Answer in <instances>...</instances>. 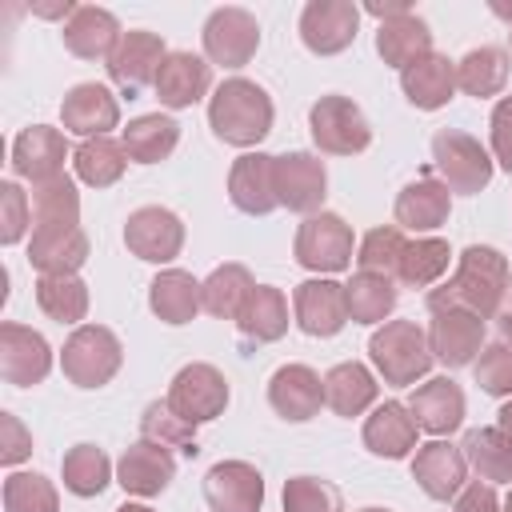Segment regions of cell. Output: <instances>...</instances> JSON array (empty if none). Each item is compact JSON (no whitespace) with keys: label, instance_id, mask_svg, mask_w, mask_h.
<instances>
[{"label":"cell","instance_id":"6da1fadb","mask_svg":"<svg viewBox=\"0 0 512 512\" xmlns=\"http://www.w3.org/2000/svg\"><path fill=\"white\" fill-rule=\"evenodd\" d=\"M508 280H512V272H508L504 252H496L488 244H472L460 252L452 280L428 292V308L460 304V308L476 312L480 320H496L504 308V296H508Z\"/></svg>","mask_w":512,"mask_h":512},{"label":"cell","instance_id":"7a4b0ae2","mask_svg":"<svg viewBox=\"0 0 512 512\" xmlns=\"http://www.w3.org/2000/svg\"><path fill=\"white\" fill-rule=\"evenodd\" d=\"M272 120H276L272 96L256 80H244V76L224 80L212 92V100H208V124H212V132L224 144H236V148L260 144L272 132Z\"/></svg>","mask_w":512,"mask_h":512},{"label":"cell","instance_id":"3957f363","mask_svg":"<svg viewBox=\"0 0 512 512\" xmlns=\"http://www.w3.org/2000/svg\"><path fill=\"white\" fill-rule=\"evenodd\" d=\"M368 356L384 376V384H396V388L424 380L436 360L428 348V332L416 320H384L368 340Z\"/></svg>","mask_w":512,"mask_h":512},{"label":"cell","instance_id":"277c9868","mask_svg":"<svg viewBox=\"0 0 512 512\" xmlns=\"http://www.w3.org/2000/svg\"><path fill=\"white\" fill-rule=\"evenodd\" d=\"M124 364V348L112 328L80 324L60 348V368L76 388H104Z\"/></svg>","mask_w":512,"mask_h":512},{"label":"cell","instance_id":"5b68a950","mask_svg":"<svg viewBox=\"0 0 512 512\" xmlns=\"http://www.w3.org/2000/svg\"><path fill=\"white\" fill-rule=\"evenodd\" d=\"M308 132H312V144L328 156H356L372 144L368 116L360 112L356 100L340 92H328L308 108Z\"/></svg>","mask_w":512,"mask_h":512},{"label":"cell","instance_id":"8992f818","mask_svg":"<svg viewBox=\"0 0 512 512\" xmlns=\"http://www.w3.org/2000/svg\"><path fill=\"white\" fill-rule=\"evenodd\" d=\"M432 164L448 192L476 196L492 180V156L484 152V144L476 136H468L460 128H440L432 136Z\"/></svg>","mask_w":512,"mask_h":512},{"label":"cell","instance_id":"52a82bcc","mask_svg":"<svg viewBox=\"0 0 512 512\" xmlns=\"http://www.w3.org/2000/svg\"><path fill=\"white\" fill-rule=\"evenodd\" d=\"M352 248H356V236L352 228L344 224V216L336 212H312L300 220L296 228V264L308 268V272H344L352 264Z\"/></svg>","mask_w":512,"mask_h":512},{"label":"cell","instance_id":"ba28073f","mask_svg":"<svg viewBox=\"0 0 512 512\" xmlns=\"http://www.w3.org/2000/svg\"><path fill=\"white\" fill-rule=\"evenodd\" d=\"M432 324H428V348L444 368H464L476 364V356L484 352V320L460 304H440L428 308Z\"/></svg>","mask_w":512,"mask_h":512},{"label":"cell","instance_id":"9c48e42d","mask_svg":"<svg viewBox=\"0 0 512 512\" xmlns=\"http://www.w3.org/2000/svg\"><path fill=\"white\" fill-rule=\"evenodd\" d=\"M164 400H168L172 412L184 416L188 424H208V420H216V416L228 408V380H224L220 368L196 360V364H184V368L172 376Z\"/></svg>","mask_w":512,"mask_h":512},{"label":"cell","instance_id":"30bf717a","mask_svg":"<svg viewBox=\"0 0 512 512\" xmlns=\"http://www.w3.org/2000/svg\"><path fill=\"white\" fill-rule=\"evenodd\" d=\"M204 56L208 64H220V68H244L256 48H260V24L248 8H216L208 20H204Z\"/></svg>","mask_w":512,"mask_h":512},{"label":"cell","instance_id":"8fae6325","mask_svg":"<svg viewBox=\"0 0 512 512\" xmlns=\"http://www.w3.org/2000/svg\"><path fill=\"white\" fill-rule=\"evenodd\" d=\"M124 244L136 260H148V264H168L180 256L184 248V220L172 212V208H160V204H144L128 216L124 224Z\"/></svg>","mask_w":512,"mask_h":512},{"label":"cell","instance_id":"7c38bea8","mask_svg":"<svg viewBox=\"0 0 512 512\" xmlns=\"http://www.w3.org/2000/svg\"><path fill=\"white\" fill-rule=\"evenodd\" d=\"M360 28V8L352 0H308L300 12V40L316 56H336L352 48Z\"/></svg>","mask_w":512,"mask_h":512},{"label":"cell","instance_id":"4fadbf2b","mask_svg":"<svg viewBox=\"0 0 512 512\" xmlns=\"http://www.w3.org/2000/svg\"><path fill=\"white\" fill-rule=\"evenodd\" d=\"M164 56H168V48H164V40H160L156 32L132 28V32L120 36L116 52L108 56V76H112V84L132 100V96H140L148 84H156V72H160V64H164Z\"/></svg>","mask_w":512,"mask_h":512},{"label":"cell","instance_id":"5bb4252c","mask_svg":"<svg viewBox=\"0 0 512 512\" xmlns=\"http://www.w3.org/2000/svg\"><path fill=\"white\" fill-rule=\"evenodd\" d=\"M272 176H276V200L288 212L312 216L324 204V196H328L324 160L312 156V152H284V156H276Z\"/></svg>","mask_w":512,"mask_h":512},{"label":"cell","instance_id":"9a60e30c","mask_svg":"<svg viewBox=\"0 0 512 512\" xmlns=\"http://www.w3.org/2000/svg\"><path fill=\"white\" fill-rule=\"evenodd\" d=\"M52 372V348L24 324H0V376L12 388H32Z\"/></svg>","mask_w":512,"mask_h":512},{"label":"cell","instance_id":"2e32d148","mask_svg":"<svg viewBox=\"0 0 512 512\" xmlns=\"http://www.w3.org/2000/svg\"><path fill=\"white\" fill-rule=\"evenodd\" d=\"M204 500L212 512H260L264 476L248 460H220L204 476Z\"/></svg>","mask_w":512,"mask_h":512},{"label":"cell","instance_id":"e0dca14e","mask_svg":"<svg viewBox=\"0 0 512 512\" xmlns=\"http://www.w3.org/2000/svg\"><path fill=\"white\" fill-rule=\"evenodd\" d=\"M64 160H68V140L60 128L32 124L12 140V172L32 180V188L64 176Z\"/></svg>","mask_w":512,"mask_h":512},{"label":"cell","instance_id":"ac0fdd59","mask_svg":"<svg viewBox=\"0 0 512 512\" xmlns=\"http://www.w3.org/2000/svg\"><path fill=\"white\" fill-rule=\"evenodd\" d=\"M292 312H296L300 332H308V336H336V332L348 324L344 284H336V280H328V276H316V280L296 284V292H292Z\"/></svg>","mask_w":512,"mask_h":512},{"label":"cell","instance_id":"d6986e66","mask_svg":"<svg viewBox=\"0 0 512 512\" xmlns=\"http://www.w3.org/2000/svg\"><path fill=\"white\" fill-rule=\"evenodd\" d=\"M176 476V460L168 448L152 444V440H136L124 448V456L116 460V484L128 496H160Z\"/></svg>","mask_w":512,"mask_h":512},{"label":"cell","instance_id":"ffe728a7","mask_svg":"<svg viewBox=\"0 0 512 512\" xmlns=\"http://www.w3.org/2000/svg\"><path fill=\"white\" fill-rule=\"evenodd\" d=\"M268 404H272L276 416H284L292 424H304L324 404V380L308 364H284L268 380Z\"/></svg>","mask_w":512,"mask_h":512},{"label":"cell","instance_id":"44dd1931","mask_svg":"<svg viewBox=\"0 0 512 512\" xmlns=\"http://www.w3.org/2000/svg\"><path fill=\"white\" fill-rule=\"evenodd\" d=\"M408 412H412L416 428H424V432H432L440 440V436H448V432H456L464 424V392H460L456 380L432 376V380L412 388Z\"/></svg>","mask_w":512,"mask_h":512},{"label":"cell","instance_id":"7402d4cb","mask_svg":"<svg viewBox=\"0 0 512 512\" xmlns=\"http://www.w3.org/2000/svg\"><path fill=\"white\" fill-rule=\"evenodd\" d=\"M276 156L268 152H244L232 172H228V200L248 212V216H268L272 208H280L276 200V176H272Z\"/></svg>","mask_w":512,"mask_h":512},{"label":"cell","instance_id":"603a6c76","mask_svg":"<svg viewBox=\"0 0 512 512\" xmlns=\"http://www.w3.org/2000/svg\"><path fill=\"white\" fill-rule=\"evenodd\" d=\"M412 480L432 496V500H452L460 496L464 480H468V460L460 448H452L448 440H428L416 448L412 456Z\"/></svg>","mask_w":512,"mask_h":512},{"label":"cell","instance_id":"cb8c5ba5","mask_svg":"<svg viewBox=\"0 0 512 512\" xmlns=\"http://www.w3.org/2000/svg\"><path fill=\"white\" fill-rule=\"evenodd\" d=\"M156 100L164 108H192L212 88V64L192 52H168L156 72Z\"/></svg>","mask_w":512,"mask_h":512},{"label":"cell","instance_id":"d4e9b609","mask_svg":"<svg viewBox=\"0 0 512 512\" xmlns=\"http://www.w3.org/2000/svg\"><path fill=\"white\" fill-rule=\"evenodd\" d=\"M64 48L80 60H108L120 44V20L108 12V8H96V4H76V12L68 16L64 24Z\"/></svg>","mask_w":512,"mask_h":512},{"label":"cell","instance_id":"484cf974","mask_svg":"<svg viewBox=\"0 0 512 512\" xmlns=\"http://www.w3.org/2000/svg\"><path fill=\"white\" fill-rule=\"evenodd\" d=\"M60 120L68 132L92 140V136H108V128L120 124V104L104 84H76L64 92L60 104Z\"/></svg>","mask_w":512,"mask_h":512},{"label":"cell","instance_id":"4316f807","mask_svg":"<svg viewBox=\"0 0 512 512\" xmlns=\"http://www.w3.org/2000/svg\"><path fill=\"white\" fill-rule=\"evenodd\" d=\"M84 260H88L84 228H32L28 264L40 276H76V268Z\"/></svg>","mask_w":512,"mask_h":512},{"label":"cell","instance_id":"83f0119b","mask_svg":"<svg viewBox=\"0 0 512 512\" xmlns=\"http://www.w3.org/2000/svg\"><path fill=\"white\" fill-rule=\"evenodd\" d=\"M400 88H404V100L420 112H436L452 100L456 92V64L440 52H428L420 56L416 64H408L400 72Z\"/></svg>","mask_w":512,"mask_h":512},{"label":"cell","instance_id":"f1b7e54d","mask_svg":"<svg viewBox=\"0 0 512 512\" xmlns=\"http://www.w3.org/2000/svg\"><path fill=\"white\" fill-rule=\"evenodd\" d=\"M448 212H452V192L432 176L404 184L396 204H392L396 228H408V232H432L448 220Z\"/></svg>","mask_w":512,"mask_h":512},{"label":"cell","instance_id":"f546056e","mask_svg":"<svg viewBox=\"0 0 512 512\" xmlns=\"http://www.w3.org/2000/svg\"><path fill=\"white\" fill-rule=\"evenodd\" d=\"M416 432H420V428H416L408 404L384 400V404H376V412L364 420V448H368L372 456L400 460V456H408L412 448H420V444H416Z\"/></svg>","mask_w":512,"mask_h":512},{"label":"cell","instance_id":"4dcf8cb0","mask_svg":"<svg viewBox=\"0 0 512 512\" xmlns=\"http://www.w3.org/2000/svg\"><path fill=\"white\" fill-rule=\"evenodd\" d=\"M148 308L164 324H188V320H196V312L204 308L200 280L192 272H184V268H164L148 284Z\"/></svg>","mask_w":512,"mask_h":512},{"label":"cell","instance_id":"1f68e13d","mask_svg":"<svg viewBox=\"0 0 512 512\" xmlns=\"http://www.w3.org/2000/svg\"><path fill=\"white\" fill-rule=\"evenodd\" d=\"M236 328H240L244 344H272V340H280L288 332V300H284V292L272 288V284H256L248 304L236 316Z\"/></svg>","mask_w":512,"mask_h":512},{"label":"cell","instance_id":"d6a6232c","mask_svg":"<svg viewBox=\"0 0 512 512\" xmlns=\"http://www.w3.org/2000/svg\"><path fill=\"white\" fill-rule=\"evenodd\" d=\"M376 52H380V60L388 68H400L404 72L408 64H416L420 56L432 52V32H428V24L416 12H404V16L384 20L376 28Z\"/></svg>","mask_w":512,"mask_h":512},{"label":"cell","instance_id":"836d02e7","mask_svg":"<svg viewBox=\"0 0 512 512\" xmlns=\"http://www.w3.org/2000/svg\"><path fill=\"white\" fill-rule=\"evenodd\" d=\"M120 144H124L128 160H136V164H160V160H168V156L176 152V144H180V124H176L172 116H160V112L136 116V120H128V128L120 132Z\"/></svg>","mask_w":512,"mask_h":512},{"label":"cell","instance_id":"e575fe53","mask_svg":"<svg viewBox=\"0 0 512 512\" xmlns=\"http://www.w3.org/2000/svg\"><path fill=\"white\" fill-rule=\"evenodd\" d=\"M376 400V376L360 364V360H344L336 368H328L324 376V404L336 416H360L364 408H372Z\"/></svg>","mask_w":512,"mask_h":512},{"label":"cell","instance_id":"d590c367","mask_svg":"<svg viewBox=\"0 0 512 512\" xmlns=\"http://www.w3.org/2000/svg\"><path fill=\"white\" fill-rule=\"evenodd\" d=\"M468 468L484 484H512V436L500 428H472L460 444Z\"/></svg>","mask_w":512,"mask_h":512},{"label":"cell","instance_id":"8d00e7d4","mask_svg":"<svg viewBox=\"0 0 512 512\" xmlns=\"http://www.w3.org/2000/svg\"><path fill=\"white\" fill-rule=\"evenodd\" d=\"M504 84H508V52L504 48L480 44L456 60V88L460 92L488 100V96H500Z\"/></svg>","mask_w":512,"mask_h":512},{"label":"cell","instance_id":"74e56055","mask_svg":"<svg viewBox=\"0 0 512 512\" xmlns=\"http://www.w3.org/2000/svg\"><path fill=\"white\" fill-rule=\"evenodd\" d=\"M252 288H256V280H252V272H248L244 264H236V260H232V264H220V268H212L208 280L200 284V292H204V312L216 316V320H236L240 308L248 304Z\"/></svg>","mask_w":512,"mask_h":512},{"label":"cell","instance_id":"f35d334b","mask_svg":"<svg viewBox=\"0 0 512 512\" xmlns=\"http://www.w3.org/2000/svg\"><path fill=\"white\" fill-rule=\"evenodd\" d=\"M344 300H348V320L384 324L396 308V284L388 276H376V272H356L344 284Z\"/></svg>","mask_w":512,"mask_h":512},{"label":"cell","instance_id":"ab89813d","mask_svg":"<svg viewBox=\"0 0 512 512\" xmlns=\"http://www.w3.org/2000/svg\"><path fill=\"white\" fill-rule=\"evenodd\" d=\"M72 168H76V176H80L84 184L108 188V184H116V180L124 176L128 152H124V144L112 140V136H92V140H84V144L72 152Z\"/></svg>","mask_w":512,"mask_h":512},{"label":"cell","instance_id":"60d3db41","mask_svg":"<svg viewBox=\"0 0 512 512\" xmlns=\"http://www.w3.org/2000/svg\"><path fill=\"white\" fill-rule=\"evenodd\" d=\"M32 228H80V192L72 176L32 188Z\"/></svg>","mask_w":512,"mask_h":512},{"label":"cell","instance_id":"b9f144b4","mask_svg":"<svg viewBox=\"0 0 512 512\" xmlns=\"http://www.w3.org/2000/svg\"><path fill=\"white\" fill-rule=\"evenodd\" d=\"M36 304L56 324H76L88 316V284L80 276H40L36 280Z\"/></svg>","mask_w":512,"mask_h":512},{"label":"cell","instance_id":"7bdbcfd3","mask_svg":"<svg viewBox=\"0 0 512 512\" xmlns=\"http://www.w3.org/2000/svg\"><path fill=\"white\" fill-rule=\"evenodd\" d=\"M60 476H64V488L72 496H100L112 480V460L96 444H76V448L64 452Z\"/></svg>","mask_w":512,"mask_h":512},{"label":"cell","instance_id":"ee69618b","mask_svg":"<svg viewBox=\"0 0 512 512\" xmlns=\"http://www.w3.org/2000/svg\"><path fill=\"white\" fill-rule=\"evenodd\" d=\"M448 260H452L448 240H440V236H416L404 248V260H400L396 280L404 288H428V284H436L448 272Z\"/></svg>","mask_w":512,"mask_h":512},{"label":"cell","instance_id":"f6af8a7d","mask_svg":"<svg viewBox=\"0 0 512 512\" xmlns=\"http://www.w3.org/2000/svg\"><path fill=\"white\" fill-rule=\"evenodd\" d=\"M140 440H152L160 448H180L184 456H196V424H188L184 416L172 412L168 400H152L140 416Z\"/></svg>","mask_w":512,"mask_h":512},{"label":"cell","instance_id":"bcb514c9","mask_svg":"<svg viewBox=\"0 0 512 512\" xmlns=\"http://www.w3.org/2000/svg\"><path fill=\"white\" fill-rule=\"evenodd\" d=\"M404 248H408L404 228L384 224V228H372V232L360 240V248H356V264H360V272H376V276L396 280L400 260H404Z\"/></svg>","mask_w":512,"mask_h":512},{"label":"cell","instance_id":"7dc6e473","mask_svg":"<svg viewBox=\"0 0 512 512\" xmlns=\"http://www.w3.org/2000/svg\"><path fill=\"white\" fill-rule=\"evenodd\" d=\"M4 512H60V496L40 472H12L4 480Z\"/></svg>","mask_w":512,"mask_h":512},{"label":"cell","instance_id":"c3c4849f","mask_svg":"<svg viewBox=\"0 0 512 512\" xmlns=\"http://www.w3.org/2000/svg\"><path fill=\"white\" fill-rule=\"evenodd\" d=\"M284 512H344V496L320 476H292L284 484Z\"/></svg>","mask_w":512,"mask_h":512},{"label":"cell","instance_id":"681fc988","mask_svg":"<svg viewBox=\"0 0 512 512\" xmlns=\"http://www.w3.org/2000/svg\"><path fill=\"white\" fill-rule=\"evenodd\" d=\"M472 376L488 396H512V348L504 340L484 344V352L472 364Z\"/></svg>","mask_w":512,"mask_h":512},{"label":"cell","instance_id":"f907efd6","mask_svg":"<svg viewBox=\"0 0 512 512\" xmlns=\"http://www.w3.org/2000/svg\"><path fill=\"white\" fill-rule=\"evenodd\" d=\"M32 224V200L24 196V188L16 180L0 184V244H20L24 232Z\"/></svg>","mask_w":512,"mask_h":512},{"label":"cell","instance_id":"816d5d0a","mask_svg":"<svg viewBox=\"0 0 512 512\" xmlns=\"http://www.w3.org/2000/svg\"><path fill=\"white\" fill-rule=\"evenodd\" d=\"M488 128H492V156H496V164L512 176V96H500V100H496Z\"/></svg>","mask_w":512,"mask_h":512},{"label":"cell","instance_id":"f5cc1de1","mask_svg":"<svg viewBox=\"0 0 512 512\" xmlns=\"http://www.w3.org/2000/svg\"><path fill=\"white\" fill-rule=\"evenodd\" d=\"M32 452V436L20 428L12 412H0V464H20Z\"/></svg>","mask_w":512,"mask_h":512},{"label":"cell","instance_id":"db71d44e","mask_svg":"<svg viewBox=\"0 0 512 512\" xmlns=\"http://www.w3.org/2000/svg\"><path fill=\"white\" fill-rule=\"evenodd\" d=\"M456 512H500V496H496V488H492V484L472 480V484H464V488H460Z\"/></svg>","mask_w":512,"mask_h":512},{"label":"cell","instance_id":"11a10c76","mask_svg":"<svg viewBox=\"0 0 512 512\" xmlns=\"http://www.w3.org/2000/svg\"><path fill=\"white\" fill-rule=\"evenodd\" d=\"M72 12H76L72 0H60V4H32V16H44V20H64V24H68Z\"/></svg>","mask_w":512,"mask_h":512},{"label":"cell","instance_id":"9f6ffc18","mask_svg":"<svg viewBox=\"0 0 512 512\" xmlns=\"http://www.w3.org/2000/svg\"><path fill=\"white\" fill-rule=\"evenodd\" d=\"M364 12H372V16H376V20L384 24V20H396V16H404V12H412V8H408L404 0H392V4H368Z\"/></svg>","mask_w":512,"mask_h":512},{"label":"cell","instance_id":"6f0895ef","mask_svg":"<svg viewBox=\"0 0 512 512\" xmlns=\"http://www.w3.org/2000/svg\"><path fill=\"white\" fill-rule=\"evenodd\" d=\"M496 428H500V432H508V436H512V400H508V404H504V408H500V412H496Z\"/></svg>","mask_w":512,"mask_h":512},{"label":"cell","instance_id":"680465c9","mask_svg":"<svg viewBox=\"0 0 512 512\" xmlns=\"http://www.w3.org/2000/svg\"><path fill=\"white\" fill-rule=\"evenodd\" d=\"M496 324H500V340L512 348V312H500V316H496Z\"/></svg>","mask_w":512,"mask_h":512},{"label":"cell","instance_id":"91938a15","mask_svg":"<svg viewBox=\"0 0 512 512\" xmlns=\"http://www.w3.org/2000/svg\"><path fill=\"white\" fill-rule=\"evenodd\" d=\"M492 12H496L500 20H508V24H512V4H500V0H492Z\"/></svg>","mask_w":512,"mask_h":512},{"label":"cell","instance_id":"94428289","mask_svg":"<svg viewBox=\"0 0 512 512\" xmlns=\"http://www.w3.org/2000/svg\"><path fill=\"white\" fill-rule=\"evenodd\" d=\"M116 512H152V508H148V504H120Z\"/></svg>","mask_w":512,"mask_h":512},{"label":"cell","instance_id":"6125c7cd","mask_svg":"<svg viewBox=\"0 0 512 512\" xmlns=\"http://www.w3.org/2000/svg\"><path fill=\"white\" fill-rule=\"evenodd\" d=\"M500 512H512V488H508V496H504V504H500Z\"/></svg>","mask_w":512,"mask_h":512},{"label":"cell","instance_id":"be15d7a7","mask_svg":"<svg viewBox=\"0 0 512 512\" xmlns=\"http://www.w3.org/2000/svg\"><path fill=\"white\" fill-rule=\"evenodd\" d=\"M360 512H388V508H360Z\"/></svg>","mask_w":512,"mask_h":512},{"label":"cell","instance_id":"e7e4bbea","mask_svg":"<svg viewBox=\"0 0 512 512\" xmlns=\"http://www.w3.org/2000/svg\"><path fill=\"white\" fill-rule=\"evenodd\" d=\"M508 48H512V32H508Z\"/></svg>","mask_w":512,"mask_h":512},{"label":"cell","instance_id":"03108f58","mask_svg":"<svg viewBox=\"0 0 512 512\" xmlns=\"http://www.w3.org/2000/svg\"><path fill=\"white\" fill-rule=\"evenodd\" d=\"M508 292H512V280H508Z\"/></svg>","mask_w":512,"mask_h":512}]
</instances>
